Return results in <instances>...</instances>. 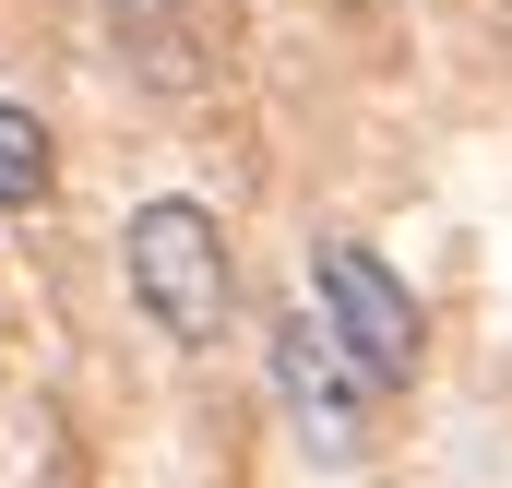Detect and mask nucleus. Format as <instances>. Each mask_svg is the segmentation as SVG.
<instances>
[{"label":"nucleus","instance_id":"f257e3e1","mask_svg":"<svg viewBox=\"0 0 512 488\" xmlns=\"http://www.w3.org/2000/svg\"><path fill=\"white\" fill-rule=\"evenodd\" d=\"M120 274H131V310H143L167 346H215V334H227L239 274H227V227H215V203H191V191L131 203V227H120Z\"/></svg>","mask_w":512,"mask_h":488},{"label":"nucleus","instance_id":"f03ea898","mask_svg":"<svg viewBox=\"0 0 512 488\" xmlns=\"http://www.w3.org/2000/svg\"><path fill=\"white\" fill-rule=\"evenodd\" d=\"M310 298H322L334 346H346V369H358L370 393H405V381H417V346H429V322H417L405 274H393L370 239H322V250H310Z\"/></svg>","mask_w":512,"mask_h":488},{"label":"nucleus","instance_id":"7ed1b4c3","mask_svg":"<svg viewBox=\"0 0 512 488\" xmlns=\"http://www.w3.org/2000/svg\"><path fill=\"white\" fill-rule=\"evenodd\" d=\"M274 393H286V417H298V441H310L322 465H346V453H358L370 381L346 369L334 322H310V310H286V322H274Z\"/></svg>","mask_w":512,"mask_h":488},{"label":"nucleus","instance_id":"20e7f679","mask_svg":"<svg viewBox=\"0 0 512 488\" xmlns=\"http://www.w3.org/2000/svg\"><path fill=\"white\" fill-rule=\"evenodd\" d=\"M108 48L131 60L143 96H191L215 60H203V12L191 0H108Z\"/></svg>","mask_w":512,"mask_h":488},{"label":"nucleus","instance_id":"39448f33","mask_svg":"<svg viewBox=\"0 0 512 488\" xmlns=\"http://www.w3.org/2000/svg\"><path fill=\"white\" fill-rule=\"evenodd\" d=\"M48 191H60V143L24 96H0V215H48Z\"/></svg>","mask_w":512,"mask_h":488}]
</instances>
